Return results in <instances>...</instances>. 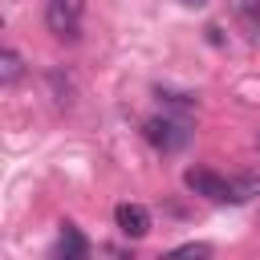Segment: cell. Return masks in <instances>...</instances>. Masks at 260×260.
<instances>
[{"instance_id": "obj_1", "label": "cell", "mask_w": 260, "mask_h": 260, "mask_svg": "<svg viewBox=\"0 0 260 260\" xmlns=\"http://www.w3.org/2000/svg\"><path fill=\"white\" fill-rule=\"evenodd\" d=\"M142 134H146V142L154 146V150H162V154H171V150H179V146H187L191 142V126L183 122V118H146L142 122Z\"/></svg>"}, {"instance_id": "obj_2", "label": "cell", "mask_w": 260, "mask_h": 260, "mask_svg": "<svg viewBox=\"0 0 260 260\" xmlns=\"http://www.w3.org/2000/svg\"><path fill=\"white\" fill-rule=\"evenodd\" d=\"M81 16H85V0H49L45 4V24L61 41H77Z\"/></svg>"}, {"instance_id": "obj_3", "label": "cell", "mask_w": 260, "mask_h": 260, "mask_svg": "<svg viewBox=\"0 0 260 260\" xmlns=\"http://www.w3.org/2000/svg\"><path fill=\"white\" fill-rule=\"evenodd\" d=\"M183 183H187V191H195V195H203L211 203H232V179H223V175H215L207 167H191L183 175Z\"/></svg>"}, {"instance_id": "obj_4", "label": "cell", "mask_w": 260, "mask_h": 260, "mask_svg": "<svg viewBox=\"0 0 260 260\" xmlns=\"http://www.w3.org/2000/svg\"><path fill=\"white\" fill-rule=\"evenodd\" d=\"M114 223H118V232L126 240H142L150 232V211L142 203H118L114 207Z\"/></svg>"}, {"instance_id": "obj_5", "label": "cell", "mask_w": 260, "mask_h": 260, "mask_svg": "<svg viewBox=\"0 0 260 260\" xmlns=\"http://www.w3.org/2000/svg\"><path fill=\"white\" fill-rule=\"evenodd\" d=\"M57 256H65V260H81L85 252H89V244H85V236L73 228V223H65L61 228V236H57V248H53Z\"/></svg>"}, {"instance_id": "obj_6", "label": "cell", "mask_w": 260, "mask_h": 260, "mask_svg": "<svg viewBox=\"0 0 260 260\" xmlns=\"http://www.w3.org/2000/svg\"><path fill=\"white\" fill-rule=\"evenodd\" d=\"M20 69H24V65H20V53H16V49H4V53H0V81L12 85V81L20 77Z\"/></svg>"}, {"instance_id": "obj_7", "label": "cell", "mask_w": 260, "mask_h": 260, "mask_svg": "<svg viewBox=\"0 0 260 260\" xmlns=\"http://www.w3.org/2000/svg\"><path fill=\"white\" fill-rule=\"evenodd\" d=\"M252 195H260V179H256V175L232 179V203H248Z\"/></svg>"}, {"instance_id": "obj_8", "label": "cell", "mask_w": 260, "mask_h": 260, "mask_svg": "<svg viewBox=\"0 0 260 260\" xmlns=\"http://www.w3.org/2000/svg\"><path fill=\"white\" fill-rule=\"evenodd\" d=\"M158 98H167V106H179V110H195V98H191V93H171V89H158Z\"/></svg>"}, {"instance_id": "obj_9", "label": "cell", "mask_w": 260, "mask_h": 260, "mask_svg": "<svg viewBox=\"0 0 260 260\" xmlns=\"http://www.w3.org/2000/svg\"><path fill=\"white\" fill-rule=\"evenodd\" d=\"M171 256H211V248H207V244H183V248H175Z\"/></svg>"}, {"instance_id": "obj_10", "label": "cell", "mask_w": 260, "mask_h": 260, "mask_svg": "<svg viewBox=\"0 0 260 260\" xmlns=\"http://www.w3.org/2000/svg\"><path fill=\"white\" fill-rule=\"evenodd\" d=\"M179 4H187V8H203L207 0H179Z\"/></svg>"}, {"instance_id": "obj_11", "label": "cell", "mask_w": 260, "mask_h": 260, "mask_svg": "<svg viewBox=\"0 0 260 260\" xmlns=\"http://www.w3.org/2000/svg\"><path fill=\"white\" fill-rule=\"evenodd\" d=\"M252 12H256V20H260V0H256V4H252Z\"/></svg>"}]
</instances>
